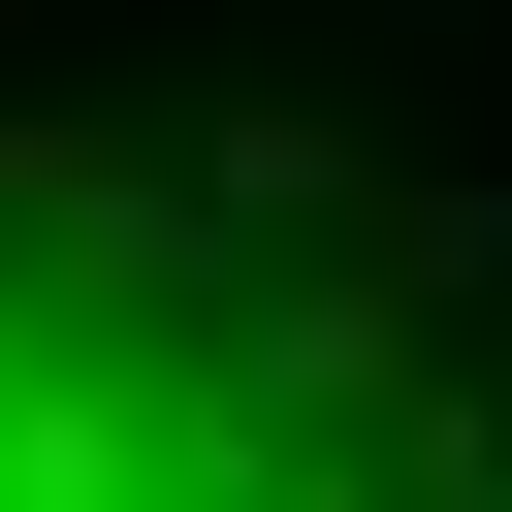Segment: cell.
I'll list each match as a JSON object with an SVG mask.
<instances>
[{"mask_svg":"<svg viewBox=\"0 0 512 512\" xmlns=\"http://www.w3.org/2000/svg\"><path fill=\"white\" fill-rule=\"evenodd\" d=\"M480 512H512V480H480Z\"/></svg>","mask_w":512,"mask_h":512,"instance_id":"obj_1","label":"cell"}]
</instances>
